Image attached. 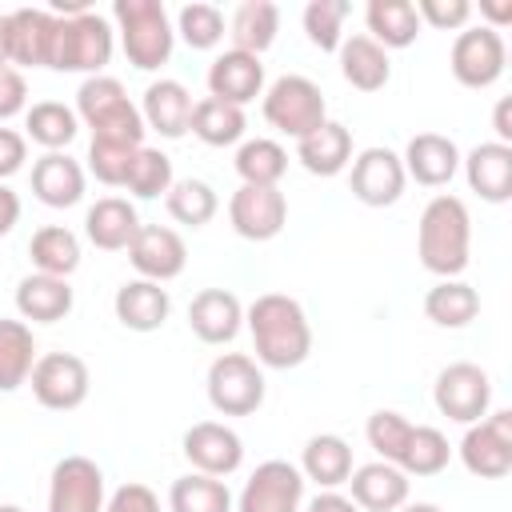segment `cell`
I'll return each instance as SVG.
<instances>
[{
  "mask_svg": "<svg viewBox=\"0 0 512 512\" xmlns=\"http://www.w3.org/2000/svg\"><path fill=\"white\" fill-rule=\"evenodd\" d=\"M244 324L252 332V348H256V364L288 372L300 368L312 352V324L300 308V300L284 296V292H264L244 308Z\"/></svg>",
  "mask_w": 512,
  "mask_h": 512,
  "instance_id": "cell-1",
  "label": "cell"
},
{
  "mask_svg": "<svg viewBox=\"0 0 512 512\" xmlns=\"http://www.w3.org/2000/svg\"><path fill=\"white\" fill-rule=\"evenodd\" d=\"M468 252H472V216L468 204L460 196H432L420 212L416 224V256L420 264L440 276V280H456L468 268Z\"/></svg>",
  "mask_w": 512,
  "mask_h": 512,
  "instance_id": "cell-2",
  "label": "cell"
},
{
  "mask_svg": "<svg viewBox=\"0 0 512 512\" xmlns=\"http://www.w3.org/2000/svg\"><path fill=\"white\" fill-rule=\"evenodd\" d=\"M112 16H116V28H120V48H124L132 68L156 72L172 60L176 32H172L168 8L160 0H116Z\"/></svg>",
  "mask_w": 512,
  "mask_h": 512,
  "instance_id": "cell-3",
  "label": "cell"
},
{
  "mask_svg": "<svg viewBox=\"0 0 512 512\" xmlns=\"http://www.w3.org/2000/svg\"><path fill=\"white\" fill-rule=\"evenodd\" d=\"M76 120L92 128L96 140H120V144H144V116L128 100L124 84L116 76H88L76 92Z\"/></svg>",
  "mask_w": 512,
  "mask_h": 512,
  "instance_id": "cell-4",
  "label": "cell"
},
{
  "mask_svg": "<svg viewBox=\"0 0 512 512\" xmlns=\"http://www.w3.org/2000/svg\"><path fill=\"white\" fill-rule=\"evenodd\" d=\"M108 60H112V24H108L100 12L88 8V12H80V16H56L48 68L100 76V68H104Z\"/></svg>",
  "mask_w": 512,
  "mask_h": 512,
  "instance_id": "cell-5",
  "label": "cell"
},
{
  "mask_svg": "<svg viewBox=\"0 0 512 512\" xmlns=\"http://www.w3.org/2000/svg\"><path fill=\"white\" fill-rule=\"evenodd\" d=\"M264 120L284 136L304 140L308 132H316L328 120V104H324L320 84L308 76H296V72L272 80V88L264 92Z\"/></svg>",
  "mask_w": 512,
  "mask_h": 512,
  "instance_id": "cell-6",
  "label": "cell"
},
{
  "mask_svg": "<svg viewBox=\"0 0 512 512\" xmlns=\"http://www.w3.org/2000/svg\"><path fill=\"white\" fill-rule=\"evenodd\" d=\"M204 388L220 416H252L264 404V368L244 352H224L208 364Z\"/></svg>",
  "mask_w": 512,
  "mask_h": 512,
  "instance_id": "cell-7",
  "label": "cell"
},
{
  "mask_svg": "<svg viewBox=\"0 0 512 512\" xmlns=\"http://www.w3.org/2000/svg\"><path fill=\"white\" fill-rule=\"evenodd\" d=\"M432 404L440 416H448L456 424H476L492 408V380L480 364L456 360V364L440 368V376L432 384Z\"/></svg>",
  "mask_w": 512,
  "mask_h": 512,
  "instance_id": "cell-8",
  "label": "cell"
},
{
  "mask_svg": "<svg viewBox=\"0 0 512 512\" xmlns=\"http://www.w3.org/2000/svg\"><path fill=\"white\" fill-rule=\"evenodd\" d=\"M504 60H508L504 36L488 24L456 32L452 52H448V68H452L456 84H464V88H492L504 76Z\"/></svg>",
  "mask_w": 512,
  "mask_h": 512,
  "instance_id": "cell-9",
  "label": "cell"
},
{
  "mask_svg": "<svg viewBox=\"0 0 512 512\" xmlns=\"http://www.w3.org/2000/svg\"><path fill=\"white\" fill-rule=\"evenodd\" d=\"M28 384H32V396H36L40 408L72 412V408H80L88 400V384L92 380H88V364L80 356H72V352H44V356H36Z\"/></svg>",
  "mask_w": 512,
  "mask_h": 512,
  "instance_id": "cell-10",
  "label": "cell"
},
{
  "mask_svg": "<svg viewBox=\"0 0 512 512\" xmlns=\"http://www.w3.org/2000/svg\"><path fill=\"white\" fill-rule=\"evenodd\" d=\"M460 464L480 480H500L512 472V412H488L484 420L468 424L460 440Z\"/></svg>",
  "mask_w": 512,
  "mask_h": 512,
  "instance_id": "cell-11",
  "label": "cell"
},
{
  "mask_svg": "<svg viewBox=\"0 0 512 512\" xmlns=\"http://www.w3.org/2000/svg\"><path fill=\"white\" fill-rule=\"evenodd\" d=\"M304 508V476L288 460H264L244 480L232 512H300Z\"/></svg>",
  "mask_w": 512,
  "mask_h": 512,
  "instance_id": "cell-12",
  "label": "cell"
},
{
  "mask_svg": "<svg viewBox=\"0 0 512 512\" xmlns=\"http://www.w3.org/2000/svg\"><path fill=\"white\" fill-rule=\"evenodd\" d=\"M228 220H232V232L244 236V240H272L284 232L288 224V200L280 188H264V184H240L228 200Z\"/></svg>",
  "mask_w": 512,
  "mask_h": 512,
  "instance_id": "cell-13",
  "label": "cell"
},
{
  "mask_svg": "<svg viewBox=\"0 0 512 512\" xmlns=\"http://www.w3.org/2000/svg\"><path fill=\"white\" fill-rule=\"evenodd\" d=\"M48 512H104V472L88 456H64L48 480Z\"/></svg>",
  "mask_w": 512,
  "mask_h": 512,
  "instance_id": "cell-14",
  "label": "cell"
},
{
  "mask_svg": "<svg viewBox=\"0 0 512 512\" xmlns=\"http://www.w3.org/2000/svg\"><path fill=\"white\" fill-rule=\"evenodd\" d=\"M348 184H352V196L360 200V204H368V208H388V204H396L400 196H404V184H408V176H404V164H400V156L392 152V148H364V152H356L352 156V176H348Z\"/></svg>",
  "mask_w": 512,
  "mask_h": 512,
  "instance_id": "cell-15",
  "label": "cell"
},
{
  "mask_svg": "<svg viewBox=\"0 0 512 512\" xmlns=\"http://www.w3.org/2000/svg\"><path fill=\"white\" fill-rule=\"evenodd\" d=\"M180 448H184V460H188L196 472L216 476V480L232 476V472L244 464V440H240L228 424H220V420H200V424H192V428L184 432Z\"/></svg>",
  "mask_w": 512,
  "mask_h": 512,
  "instance_id": "cell-16",
  "label": "cell"
},
{
  "mask_svg": "<svg viewBox=\"0 0 512 512\" xmlns=\"http://www.w3.org/2000/svg\"><path fill=\"white\" fill-rule=\"evenodd\" d=\"M128 260L132 268L140 272V280H176L188 264V248H184V236L176 228H164V224H140L136 240L128 244Z\"/></svg>",
  "mask_w": 512,
  "mask_h": 512,
  "instance_id": "cell-17",
  "label": "cell"
},
{
  "mask_svg": "<svg viewBox=\"0 0 512 512\" xmlns=\"http://www.w3.org/2000/svg\"><path fill=\"white\" fill-rule=\"evenodd\" d=\"M404 176H412L416 184L424 188H444L456 172H460V148L452 136H440V132H416L408 144H404Z\"/></svg>",
  "mask_w": 512,
  "mask_h": 512,
  "instance_id": "cell-18",
  "label": "cell"
},
{
  "mask_svg": "<svg viewBox=\"0 0 512 512\" xmlns=\"http://www.w3.org/2000/svg\"><path fill=\"white\" fill-rule=\"evenodd\" d=\"M188 328L204 344H228L244 328V304L228 288H204L188 304Z\"/></svg>",
  "mask_w": 512,
  "mask_h": 512,
  "instance_id": "cell-19",
  "label": "cell"
},
{
  "mask_svg": "<svg viewBox=\"0 0 512 512\" xmlns=\"http://www.w3.org/2000/svg\"><path fill=\"white\" fill-rule=\"evenodd\" d=\"M260 92H264V64H260V56L228 48V52H220L212 60V68H208V96L244 108Z\"/></svg>",
  "mask_w": 512,
  "mask_h": 512,
  "instance_id": "cell-20",
  "label": "cell"
},
{
  "mask_svg": "<svg viewBox=\"0 0 512 512\" xmlns=\"http://www.w3.org/2000/svg\"><path fill=\"white\" fill-rule=\"evenodd\" d=\"M192 92L180 84V80H152L144 88V104H140V116H144V128L160 132L164 140H180L192 124Z\"/></svg>",
  "mask_w": 512,
  "mask_h": 512,
  "instance_id": "cell-21",
  "label": "cell"
},
{
  "mask_svg": "<svg viewBox=\"0 0 512 512\" xmlns=\"http://www.w3.org/2000/svg\"><path fill=\"white\" fill-rule=\"evenodd\" d=\"M464 164V180L468 188L488 200V204H504L512 196V144H496V140H484L476 144L468 156H460Z\"/></svg>",
  "mask_w": 512,
  "mask_h": 512,
  "instance_id": "cell-22",
  "label": "cell"
},
{
  "mask_svg": "<svg viewBox=\"0 0 512 512\" xmlns=\"http://www.w3.org/2000/svg\"><path fill=\"white\" fill-rule=\"evenodd\" d=\"M112 312L128 332H156L164 328L168 312H172V296L168 288H160L156 280H124L112 296Z\"/></svg>",
  "mask_w": 512,
  "mask_h": 512,
  "instance_id": "cell-23",
  "label": "cell"
},
{
  "mask_svg": "<svg viewBox=\"0 0 512 512\" xmlns=\"http://www.w3.org/2000/svg\"><path fill=\"white\" fill-rule=\"evenodd\" d=\"M348 488H352L348 500L364 512H396L400 504H408V476L388 460H372V464L352 468Z\"/></svg>",
  "mask_w": 512,
  "mask_h": 512,
  "instance_id": "cell-24",
  "label": "cell"
},
{
  "mask_svg": "<svg viewBox=\"0 0 512 512\" xmlns=\"http://www.w3.org/2000/svg\"><path fill=\"white\" fill-rule=\"evenodd\" d=\"M56 16L48 8H16L8 12V64L48 68Z\"/></svg>",
  "mask_w": 512,
  "mask_h": 512,
  "instance_id": "cell-25",
  "label": "cell"
},
{
  "mask_svg": "<svg viewBox=\"0 0 512 512\" xmlns=\"http://www.w3.org/2000/svg\"><path fill=\"white\" fill-rule=\"evenodd\" d=\"M32 192L48 208H72L84 200V168L68 152H44L32 164Z\"/></svg>",
  "mask_w": 512,
  "mask_h": 512,
  "instance_id": "cell-26",
  "label": "cell"
},
{
  "mask_svg": "<svg viewBox=\"0 0 512 512\" xmlns=\"http://www.w3.org/2000/svg\"><path fill=\"white\" fill-rule=\"evenodd\" d=\"M336 56H340V76H344L356 92H380V88L388 84V76H392L388 52H384L372 36H364V32L344 36L340 48H336Z\"/></svg>",
  "mask_w": 512,
  "mask_h": 512,
  "instance_id": "cell-27",
  "label": "cell"
},
{
  "mask_svg": "<svg viewBox=\"0 0 512 512\" xmlns=\"http://www.w3.org/2000/svg\"><path fill=\"white\" fill-rule=\"evenodd\" d=\"M84 232L100 252H128L140 232V216L124 196H100L84 216Z\"/></svg>",
  "mask_w": 512,
  "mask_h": 512,
  "instance_id": "cell-28",
  "label": "cell"
},
{
  "mask_svg": "<svg viewBox=\"0 0 512 512\" xmlns=\"http://www.w3.org/2000/svg\"><path fill=\"white\" fill-rule=\"evenodd\" d=\"M296 160L312 176H340L352 164V132L336 120H324L316 132L296 140Z\"/></svg>",
  "mask_w": 512,
  "mask_h": 512,
  "instance_id": "cell-29",
  "label": "cell"
},
{
  "mask_svg": "<svg viewBox=\"0 0 512 512\" xmlns=\"http://www.w3.org/2000/svg\"><path fill=\"white\" fill-rule=\"evenodd\" d=\"M16 312L20 320H32V324H56L72 312V288L68 280L60 276H44V272H32L16 284Z\"/></svg>",
  "mask_w": 512,
  "mask_h": 512,
  "instance_id": "cell-30",
  "label": "cell"
},
{
  "mask_svg": "<svg viewBox=\"0 0 512 512\" xmlns=\"http://www.w3.org/2000/svg\"><path fill=\"white\" fill-rule=\"evenodd\" d=\"M364 24H368L364 36H372L384 52H388V48H408V44H416V36H420V28H424L412 0H368Z\"/></svg>",
  "mask_w": 512,
  "mask_h": 512,
  "instance_id": "cell-31",
  "label": "cell"
},
{
  "mask_svg": "<svg viewBox=\"0 0 512 512\" xmlns=\"http://www.w3.org/2000/svg\"><path fill=\"white\" fill-rule=\"evenodd\" d=\"M300 476L316 480L320 488H340L352 476V448L336 432H320L300 452Z\"/></svg>",
  "mask_w": 512,
  "mask_h": 512,
  "instance_id": "cell-32",
  "label": "cell"
},
{
  "mask_svg": "<svg viewBox=\"0 0 512 512\" xmlns=\"http://www.w3.org/2000/svg\"><path fill=\"white\" fill-rule=\"evenodd\" d=\"M280 32V8L272 0H244L236 12H232V24H228V36H232V48L236 52H248V56H260L272 48Z\"/></svg>",
  "mask_w": 512,
  "mask_h": 512,
  "instance_id": "cell-33",
  "label": "cell"
},
{
  "mask_svg": "<svg viewBox=\"0 0 512 512\" xmlns=\"http://www.w3.org/2000/svg\"><path fill=\"white\" fill-rule=\"evenodd\" d=\"M28 256H32V264H36V272L68 280V276L80 268V240H76V232L64 228V224H44V228L32 232Z\"/></svg>",
  "mask_w": 512,
  "mask_h": 512,
  "instance_id": "cell-34",
  "label": "cell"
},
{
  "mask_svg": "<svg viewBox=\"0 0 512 512\" xmlns=\"http://www.w3.org/2000/svg\"><path fill=\"white\" fill-rule=\"evenodd\" d=\"M80 132V120L60 100H40L24 112V140L40 144L44 152H64Z\"/></svg>",
  "mask_w": 512,
  "mask_h": 512,
  "instance_id": "cell-35",
  "label": "cell"
},
{
  "mask_svg": "<svg viewBox=\"0 0 512 512\" xmlns=\"http://www.w3.org/2000/svg\"><path fill=\"white\" fill-rule=\"evenodd\" d=\"M36 364V340L32 328L24 320H8L0 316V392H16L20 384H28Z\"/></svg>",
  "mask_w": 512,
  "mask_h": 512,
  "instance_id": "cell-36",
  "label": "cell"
},
{
  "mask_svg": "<svg viewBox=\"0 0 512 512\" xmlns=\"http://www.w3.org/2000/svg\"><path fill=\"white\" fill-rule=\"evenodd\" d=\"M192 136L200 140V144H208V148H228V144H236L240 136H244V128H248V120H244V108H236V104H224V100H216V96H204V100H196L192 104Z\"/></svg>",
  "mask_w": 512,
  "mask_h": 512,
  "instance_id": "cell-37",
  "label": "cell"
},
{
  "mask_svg": "<svg viewBox=\"0 0 512 512\" xmlns=\"http://www.w3.org/2000/svg\"><path fill=\"white\" fill-rule=\"evenodd\" d=\"M480 312V292L464 280H440L424 292V316L436 328H464Z\"/></svg>",
  "mask_w": 512,
  "mask_h": 512,
  "instance_id": "cell-38",
  "label": "cell"
},
{
  "mask_svg": "<svg viewBox=\"0 0 512 512\" xmlns=\"http://www.w3.org/2000/svg\"><path fill=\"white\" fill-rule=\"evenodd\" d=\"M168 512H232V492L224 480L188 472L176 476L168 488Z\"/></svg>",
  "mask_w": 512,
  "mask_h": 512,
  "instance_id": "cell-39",
  "label": "cell"
},
{
  "mask_svg": "<svg viewBox=\"0 0 512 512\" xmlns=\"http://www.w3.org/2000/svg\"><path fill=\"white\" fill-rule=\"evenodd\" d=\"M236 176L244 184H264V188H280V176L288 172V152L268 140V136H256V140H244L236 148Z\"/></svg>",
  "mask_w": 512,
  "mask_h": 512,
  "instance_id": "cell-40",
  "label": "cell"
},
{
  "mask_svg": "<svg viewBox=\"0 0 512 512\" xmlns=\"http://www.w3.org/2000/svg\"><path fill=\"white\" fill-rule=\"evenodd\" d=\"M448 460H452L448 436L440 428H432V424H412V436H408L404 456H400L396 468L404 476H436V472L448 468Z\"/></svg>",
  "mask_w": 512,
  "mask_h": 512,
  "instance_id": "cell-41",
  "label": "cell"
},
{
  "mask_svg": "<svg viewBox=\"0 0 512 512\" xmlns=\"http://www.w3.org/2000/svg\"><path fill=\"white\" fill-rule=\"evenodd\" d=\"M164 208H168V216H172L176 224L204 228V224L216 216L220 200H216V192H212V184H208V180H192V176H188V180H176V184L168 188Z\"/></svg>",
  "mask_w": 512,
  "mask_h": 512,
  "instance_id": "cell-42",
  "label": "cell"
},
{
  "mask_svg": "<svg viewBox=\"0 0 512 512\" xmlns=\"http://www.w3.org/2000/svg\"><path fill=\"white\" fill-rule=\"evenodd\" d=\"M176 184L172 176V160L160 152V148H140L128 176H124V188L136 196V200H156V196H168V188Z\"/></svg>",
  "mask_w": 512,
  "mask_h": 512,
  "instance_id": "cell-43",
  "label": "cell"
},
{
  "mask_svg": "<svg viewBox=\"0 0 512 512\" xmlns=\"http://www.w3.org/2000/svg\"><path fill=\"white\" fill-rule=\"evenodd\" d=\"M176 32L184 36V44H188V48L208 52V48H216V44L224 40V16H220V8H216V4L192 0V4H184V8H180V16H176Z\"/></svg>",
  "mask_w": 512,
  "mask_h": 512,
  "instance_id": "cell-44",
  "label": "cell"
},
{
  "mask_svg": "<svg viewBox=\"0 0 512 512\" xmlns=\"http://www.w3.org/2000/svg\"><path fill=\"white\" fill-rule=\"evenodd\" d=\"M344 16H348V0H312L304 8V16H300L312 48L336 52L340 40H344Z\"/></svg>",
  "mask_w": 512,
  "mask_h": 512,
  "instance_id": "cell-45",
  "label": "cell"
},
{
  "mask_svg": "<svg viewBox=\"0 0 512 512\" xmlns=\"http://www.w3.org/2000/svg\"><path fill=\"white\" fill-rule=\"evenodd\" d=\"M364 436H368V444L376 448V456H380V460L400 464L404 444H408V436H412V420H408V416H400V412H392V408H380V412H372V416H368Z\"/></svg>",
  "mask_w": 512,
  "mask_h": 512,
  "instance_id": "cell-46",
  "label": "cell"
},
{
  "mask_svg": "<svg viewBox=\"0 0 512 512\" xmlns=\"http://www.w3.org/2000/svg\"><path fill=\"white\" fill-rule=\"evenodd\" d=\"M140 148H144V144H140ZM140 148H136V144L96 140V136H92V144H88V172H92L100 184H108V188H124V176H128V168H132V160H136Z\"/></svg>",
  "mask_w": 512,
  "mask_h": 512,
  "instance_id": "cell-47",
  "label": "cell"
},
{
  "mask_svg": "<svg viewBox=\"0 0 512 512\" xmlns=\"http://www.w3.org/2000/svg\"><path fill=\"white\" fill-rule=\"evenodd\" d=\"M416 16H420V24H432L440 32H456V28L468 24L472 4L468 0H420L416 4Z\"/></svg>",
  "mask_w": 512,
  "mask_h": 512,
  "instance_id": "cell-48",
  "label": "cell"
},
{
  "mask_svg": "<svg viewBox=\"0 0 512 512\" xmlns=\"http://www.w3.org/2000/svg\"><path fill=\"white\" fill-rule=\"evenodd\" d=\"M104 512H160V496H156L148 484L132 480V484H120V488L104 500Z\"/></svg>",
  "mask_w": 512,
  "mask_h": 512,
  "instance_id": "cell-49",
  "label": "cell"
},
{
  "mask_svg": "<svg viewBox=\"0 0 512 512\" xmlns=\"http://www.w3.org/2000/svg\"><path fill=\"white\" fill-rule=\"evenodd\" d=\"M16 112H28V84L20 68H0V120H12Z\"/></svg>",
  "mask_w": 512,
  "mask_h": 512,
  "instance_id": "cell-50",
  "label": "cell"
},
{
  "mask_svg": "<svg viewBox=\"0 0 512 512\" xmlns=\"http://www.w3.org/2000/svg\"><path fill=\"white\" fill-rule=\"evenodd\" d=\"M28 160V140L16 128H0V180H8L12 172H20Z\"/></svg>",
  "mask_w": 512,
  "mask_h": 512,
  "instance_id": "cell-51",
  "label": "cell"
},
{
  "mask_svg": "<svg viewBox=\"0 0 512 512\" xmlns=\"http://www.w3.org/2000/svg\"><path fill=\"white\" fill-rule=\"evenodd\" d=\"M300 512H360L348 496H340L336 488H324V492H316L312 500H308V508H300Z\"/></svg>",
  "mask_w": 512,
  "mask_h": 512,
  "instance_id": "cell-52",
  "label": "cell"
},
{
  "mask_svg": "<svg viewBox=\"0 0 512 512\" xmlns=\"http://www.w3.org/2000/svg\"><path fill=\"white\" fill-rule=\"evenodd\" d=\"M16 220H20V196L8 184H0V236H8Z\"/></svg>",
  "mask_w": 512,
  "mask_h": 512,
  "instance_id": "cell-53",
  "label": "cell"
},
{
  "mask_svg": "<svg viewBox=\"0 0 512 512\" xmlns=\"http://www.w3.org/2000/svg\"><path fill=\"white\" fill-rule=\"evenodd\" d=\"M492 128H496V144H512V100H496V112H492Z\"/></svg>",
  "mask_w": 512,
  "mask_h": 512,
  "instance_id": "cell-54",
  "label": "cell"
},
{
  "mask_svg": "<svg viewBox=\"0 0 512 512\" xmlns=\"http://www.w3.org/2000/svg\"><path fill=\"white\" fill-rule=\"evenodd\" d=\"M480 12L488 16V28H504L508 20H512V0H504V4H496V0H480Z\"/></svg>",
  "mask_w": 512,
  "mask_h": 512,
  "instance_id": "cell-55",
  "label": "cell"
},
{
  "mask_svg": "<svg viewBox=\"0 0 512 512\" xmlns=\"http://www.w3.org/2000/svg\"><path fill=\"white\" fill-rule=\"evenodd\" d=\"M0 68H8V12L0 16Z\"/></svg>",
  "mask_w": 512,
  "mask_h": 512,
  "instance_id": "cell-56",
  "label": "cell"
},
{
  "mask_svg": "<svg viewBox=\"0 0 512 512\" xmlns=\"http://www.w3.org/2000/svg\"><path fill=\"white\" fill-rule=\"evenodd\" d=\"M396 512H440L436 504H400Z\"/></svg>",
  "mask_w": 512,
  "mask_h": 512,
  "instance_id": "cell-57",
  "label": "cell"
},
{
  "mask_svg": "<svg viewBox=\"0 0 512 512\" xmlns=\"http://www.w3.org/2000/svg\"><path fill=\"white\" fill-rule=\"evenodd\" d=\"M0 512H24V508H16V504H0Z\"/></svg>",
  "mask_w": 512,
  "mask_h": 512,
  "instance_id": "cell-58",
  "label": "cell"
}]
</instances>
